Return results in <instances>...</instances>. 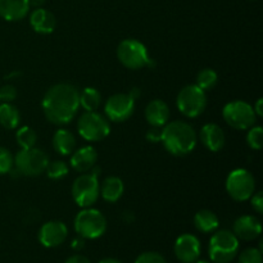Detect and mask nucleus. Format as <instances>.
Wrapping results in <instances>:
<instances>
[{
	"instance_id": "obj_1",
	"label": "nucleus",
	"mask_w": 263,
	"mask_h": 263,
	"mask_svg": "<svg viewBox=\"0 0 263 263\" xmlns=\"http://www.w3.org/2000/svg\"><path fill=\"white\" fill-rule=\"evenodd\" d=\"M80 108V92L71 84H57L46 91L43 110L48 121L54 125H67Z\"/></svg>"
},
{
	"instance_id": "obj_2",
	"label": "nucleus",
	"mask_w": 263,
	"mask_h": 263,
	"mask_svg": "<svg viewBox=\"0 0 263 263\" xmlns=\"http://www.w3.org/2000/svg\"><path fill=\"white\" fill-rule=\"evenodd\" d=\"M164 149L174 156H186L197 145V134L194 128L182 121H174L162 128V139Z\"/></svg>"
},
{
	"instance_id": "obj_3",
	"label": "nucleus",
	"mask_w": 263,
	"mask_h": 263,
	"mask_svg": "<svg viewBox=\"0 0 263 263\" xmlns=\"http://www.w3.org/2000/svg\"><path fill=\"white\" fill-rule=\"evenodd\" d=\"M239 251V239L233 231L220 230L211 238L208 254L215 263H230Z\"/></svg>"
},
{
	"instance_id": "obj_4",
	"label": "nucleus",
	"mask_w": 263,
	"mask_h": 263,
	"mask_svg": "<svg viewBox=\"0 0 263 263\" xmlns=\"http://www.w3.org/2000/svg\"><path fill=\"white\" fill-rule=\"evenodd\" d=\"M74 230L84 239H98L107 230V220L100 211L84 208L74 218Z\"/></svg>"
},
{
	"instance_id": "obj_5",
	"label": "nucleus",
	"mask_w": 263,
	"mask_h": 263,
	"mask_svg": "<svg viewBox=\"0 0 263 263\" xmlns=\"http://www.w3.org/2000/svg\"><path fill=\"white\" fill-rule=\"evenodd\" d=\"M48 163L49 158L45 152L35 146L21 149L14 157L15 170L23 176H39L45 172Z\"/></svg>"
},
{
	"instance_id": "obj_6",
	"label": "nucleus",
	"mask_w": 263,
	"mask_h": 263,
	"mask_svg": "<svg viewBox=\"0 0 263 263\" xmlns=\"http://www.w3.org/2000/svg\"><path fill=\"white\" fill-rule=\"evenodd\" d=\"M118 61L130 69H140L151 66V58L148 55L144 44L135 39H126L117 48Z\"/></svg>"
},
{
	"instance_id": "obj_7",
	"label": "nucleus",
	"mask_w": 263,
	"mask_h": 263,
	"mask_svg": "<svg viewBox=\"0 0 263 263\" xmlns=\"http://www.w3.org/2000/svg\"><path fill=\"white\" fill-rule=\"evenodd\" d=\"M223 120L235 130H248L256 123V113L253 107L243 100L228 103L222 110Z\"/></svg>"
},
{
	"instance_id": "obj_8",
	"label": "nucleus",
	"mask_w": 263,
	"mask_h": 263,
	"mask_svg": "<svg viewBox=\"0 0 263 263\" xmlns=\"http://www.w3.org/2000/svg\"><path fill=\"white\" fill-rule=\"evenodd\" d=\"M177 108L185 117L194 118L204 112L207 107L205 91L197 85H187L179 92L176 99Z\"/></svg>"
},
{
	"instance_id": "obj_9",
	"label": "nucleus",
	"mask_w": 263,
	"mask_h": 263,
	"mask_svg": "<svg viewBox=\"0 0 263 263\" xmlns=\"http://www.w3.org/2000/svg\"><path fill=\"white\" fill-rule=\"evenodd\" d=\"M77 128L80 135L87 141H100L110 133V126L107 118L95 110L82 113L77 122Z\"/></svg>"
},
{
	"instance_id": "obj_10",
	"label": "nucleus",
	"mask_w": 263,
	"mask_h": 263,
	"mask_svg": "<svg viewBox=\"0 0 263 263\" xmlns=\"http://www.w3.org/2000/svg\"><path fill=\"white\" fill-rule=\"evenodd\" d=\"M72 198L82 208L91 207L99 198V182L97 175L82 174L72 185Z\"/></svg>"
},
{
	"instance_id": "obj_11",
	"label": "nucleus",
	"mask_w": 263,
	"mask_h": 263,
	"mask_svg": "<svg viewBox=\"0 0 263 263\" xmlns=\"http://www.w3.org/2000/svg\"><path fill=\"white\" fill-rule=\"evenodd\" d=\"M256 180L253 175L243 168L234 170L226 179V190L236 202H244L253 195Z\"/></svg>"
},
{
	"instance_id": "obj_12",
	"label": "nucleus",
	"mask_w": 263,
	"mask_h": 263,
	"mask_svg": "<svg viewBox=\"0 0 263 263\" xmlns=\"http://www.w3.org/2000/svg\"><path fill=\"white\" fill-rule=\"evenodd\" d=\"M135 99L130 94H115L107 100L104 107L105 116L113 122H123L133 116Z\"/></svg>"
},
{
	"instance_id": "obj_13",
	"label": "nucleus",
	"mask_w": 263,
	"mask_h": 263,
	"mask_svg": "<svg viewBox=\"0 0 263 263\" xmlns=\"http://www.w3.org/2000/svg\"><path fill=\"white\" fill-rule=\"evenodd\" d=\"M68 229L61 221H49L41 226L39 231V240L46 248H55L66 241Z\"/></svg>"
},
{
	"instance_id": "obj_14",
	"label": "nucleus",
	"mask_w": 263,
	"mask_h": 263,
	"mask_svg": "<svg viewBox=\"0 0 263 263\" xmlns=\"http://www.w3.org/2000/svg\"><path fill=\"white\" fill-rule=\"evenodd\" d=\"M175 256L182 263H194L200 256V241L192 234L179 236L175 243Z\"/></svg>"
},
{
	"instance_id": "obj_15",
	"label": "nucleus",
	"mask_w": 263,
	"mask_h": 263,
	"mask_svg": "<svg viewBox=\"0 0 263 263\" xmlns=\"http://www.w3.org/2000/svg\"><path fill=\"white\" fill-rule=\"evenodd\" d=\"M234 235L241 240L251 241L258 238L262 233V225L254 216H241L234 222Z\"/></svg>"
},
{
	"instance_id": "obj_16",
	"label": "nucleus",
	"mask_w": 263,
	"mask_h": 263,
	"mask_svg": "<svg viewBox=\"0 0 263 263\" xmlns=\"http://www.w3.org/2000/svg\"><path fill=\"white\" fill-rule=\"evenodd\" d=\"M30 10L28 0H0V17L5 21H21Z\"/></svg>"
},
{
	"instance_id": "obj_17",
	"label": "nucleus",
	"mask_w": 263,
	"mask_h": 263,
	"mask_svg": "<svg viewBox=\"0 0 263 263\" xmlns=\"http://www.w3.org/2000/svg\"><path fill=\"white\" fill-rule=\"evenodd\" d=\"M200 140L211 152H218L225 145V134L216 123H207L200 130Z\"/></svg>"
},
{
	"instance_id": "obj_18",
	"label": "nucleus",
	"mask_w": 263,
	"mask_h": 263,
	"mask_svg": "<svg viewBox=\"0 0 263 263\" xmlns=\"http://www.w3.org/2000/svg\"><path fill=\"white\" fill-rule=\"evenodd\" d=\"M145 118L153 127H163L170 120V108L163 100L154 99L146 105Z\"/></svg>"
},
{
	"instance_id": "obj_19",
	"label": "nucleus",
	"mask_w": 263,
	"mask_h": 263,
	"mask_svg": "<svg viewBox=\"0 0 263 263\" xmlns=\"http://www.w3.org/2000/svg\"><path fill=\"white\" fill-rule=\"evenodd\" d=\"M98 161V153L92 146H84L74 152L71 157V166L74 171L85 174L94 168Z\"/></svg>"
},
{
	"instance_id": "obj_20",
	"label": "nucleus",
	"mask_w": 263,
	"mask_h": 263,
	"mask_svg": "<svg viewBox=\"0 0 263 263\" xmlns=\"http://www.w3.org/2000/svg\"><path fill=\"white\" fill-rule=\"evenodd\" d=\"M30 23L33 31L43 35H48L54 31L57 26V20L54 14L44 8H36L30 17Z\"/></svg>"
},
{
	"instance_id": "obj_21",
	"label": "nucleus",
	"mask_w": 263,
	"mask_h": 263,
	"mask_svg": "<svg viewBox=\"0 0 263 263\" xmlns=\"http://www.w3.org/2000/svg\"><path fill=\"white\" fill-rule=\"evenodd\" d=\"M123 190V182L120 177L110 176L103 181L102 186H99V194H102L103 199L107 200L109 203H115L122 197Z\"/></svg>"
},
{
	"instance_id": "obj_22",
	"label": "nucleus",
	"mask_w": 263,
	"mask_h": 263,
	"mask_svg": "<svg viewBox=\"0 0 263 263\" xmlns=\"http://www.w3.org/2000/svg\"><path fill=\"white\" fill-rule=\"evenodd\" d=\"M74 146H76V138L68 130L61 128L54 134L53 148L57 153L62 156H68L74 151Z\"/></svg>"
},
{
	"instance_id": "obj_23",
	"label": "nucleus",
	"mask_w": 263,
	"mask_h": 263,
	"mask_svg": "<svg viewBox=\"0 0 263 263\" xmlns=\"http://www.w3.org/2000/svg\"><path fill=\"white\" fill-rule=\"evenodd\" d=\"M194 226L200 233H213L218 228V217L210 210H202L194 216Z\"/></svg>"
},
{
	"instance_id": "obj_24",
	"label": "nucleus",
	"mask_w": 263,
	"mask_h": 263,
	"mask_svg": "<svg viewBox=\"0 0 263 263\" xmlns=\"http://www.w3.org/2000/svg\"><path fill=\"white\" fill-rule=\"evenodd\" d=\"M21 121L20 110L10 103L0 104V125L7 130H13Z\"/></svg>"
},
{
	"instance_id": "obj_25",
	"label": "nucleus",
	"mask_w": 263,
	"mask_h": 263,
	"mask_svg": "<svg viewBox=\"0 0 263 263\" xmlns=\"http://www.w3.org/2000/svg\"><path fill=\"white\" fill-rule=\"evenodd\" d=\"M99 91L94 87H86L80 92V107L84 108L86 112H94L100 105Z\"/></svg>"
},
{
	"instance_id": "obj_26",
	"label": "nucleus",
	"mask_w": 263,
	"mask_h": 263,
	"mask_svg": "<svg viewBox=\"0 0 263 263\" xmlns=\"http://www.w3.org/2000/svg\"><path fill=\"white\" fill-rule=\"evenodd\" d=\"M217 80L218 76L213 69L205 68L202 69V71L198 73L197 84L195 85H197L199 89H202L203 91H205V90H211L212 87H215L216 84H217Z\"/></svg>"
},
{
	"instance_id": "obj_27",
	"label": "nucleus",
	"mask_w": 263,
	"mask_h": 263,
	"mask_svg": "<svg viewBox=\"0 0 263 263\" xmlns=\"http://www.w3.org/2000/svg\"><path fill=\"white\" fill-rule=\"evenodd\" d=\"M15 138H17L18 144L22 149L26 148H32L35 146L36 140H37V135H36L35 130L31 127H22L17 131L15 134Z\"/></svg>"
},
{
	"instance_id": "obj_28",
	"label": "nucleus",
	"mask_w": 263,
	"mask_h": 263,
	"mask_svg": "<svg viewBox=\"0 0 263 263\" xmlns=\"http://www.w3.org/2000/svg\"><path fill=\"white\" fill-rule=\"evenodd\" d=\"M46 175L51 180H59L68 174V166L63 161H54L49 162L45 170Z\"/></svg>"
},
{
	"instance_id": "obj_29",
	"label": "nucleus",
	"mask_w": 263,
	"mask_h": 263,
	"mask_svg": "<svg viewBox=\"0 0 263 263\" xmlns=\"http://www.w3.org/2000/svg\"><path fill=\"white\" fill-rule=\"evenodd\" d=\"M247 141L252 149L259 151L263 145V128L261 126H252L247 135Z\"/></svg>"
},
{
	"instance_id": "obj_30",
	"label": "nucleus",
	"mask_w": 263,
	"mask_h": 263,
	"mask_svg": "<svg viewBox=\"0 0 263 263\" xmlns=\"http://www.w3.org/2000/svg\"><path fill=\"white\" fill-rule=\"evenodd\" d=\"M238 263H263L262 251L257 248H247L239 256Z\"/></svg>"
},
{
	"instance_id": "obj_31",
	"label": "nucleus",
	"mask_w": 263,
	"mask_h": 263,
	"mask_svg": "<svg viewBox=\"0 0 263 263\" xmlns=\"http://www.w3.org/2000/svg\"><path fill=\"white\" fill-rule=\"evenodd\" d=\"M14 166V157L8 149L0 146V175L9 174Z\"/></svg>"
},
{
	"instance_id": "obj_32",
	"label": "nucleus",
	"mask_w": 263,
	"mask_h": 263,
	"mask_svg": "<svg viewBox=\"0 0 263 263\" xmlns=\"http://www.w3.org/2000/svg\"><path fill=\"white\" fill-rule=\"evenodd\" d=\"M135 263H166V259L157 252H145L136 258Z\"/></svg>"
},
{
	"instance_id": "obj_33",
	"label": "nucleus",
	"mask_w": 263,
	"mask_h": 263,
	"mask_svg": "<svg viewBox=\"0 0 263 263\" xmlns=\"http://www.w3.org/2000/svg\"><path fill=\"white\" fill-rule=\"evenodd\" d=\"M17 98V89L13 85H4L0 87V100L5 103H10Z\"/></svg>"
},
{
	"instance_id": "obj_34",
	"label": "nucleus",
	"mask_w": 263,
	"mask_h": 263,
	"mask_svg": "<svg viewBox=\"0 0 263 263\" xmlns=\"http://www.w3.org/2000/svg\"><path fill=\"white\" fill-rule=\"evenodd\" d=\"M252 200H251V204L253 207V210L256 211L257 213L262 215L263 212V193L258 192L256 193L254 195H252Z\"/></svg>"
},
{
	"instance_id": "obj_35",
	"label": "nucleus",
	"mask_w": 263,
	"mask_h": 263,
	"mask_svg": "<svg viewBox=\"0 0 263 263\" xmlns=\"http://www.w3.org/2000/svg\"><path fill=\"white\" fill-rule=\"evenodd\" d=\"M162 139V127H153L146 131V140L151 143H158Z\"/></svg>"
},
{
	"instance_id": "obj_36",
	"label": "nucleus",
	"mask_w": 263,
	"mask_h": 263,
	"mask_svg": "<svg viewBox=\"0 0 263 263\" xmlns=\"http://www.w3.org/2000/svg\"><path fill=\"white\" fill-rule=\"evenodd\" d=\"M66 263H91L89 261V258H86L85 256H81V254H74V256L69 257L67 259Z\"/></svg>"
},
{
	"instance_id": "obj_37",
	"label": "nucleus",
	"mask_w": 263,
	"mask_h": 263,
	"mask_svg": "<svg viewBox=\"0 0 263 263\" xmlns=\"http://www.w3.org/2000/svg\"><path fill=\"white\" fill-rule=\"evenodd\" d=\"M71 247L72 249H74V251H80V249H82L85 247V239L81 238V236H80V238H76L73 241H72Z\"/></svg>"
},
{
	"instance_id": "obj_38",
	"label": "nucleus",
	"mask_w": 263,
	"mask_h": 263,
	"mask_svg": "<svg viewBox=\"0 0 263 263\" xmlns=\"http://www.w3.org/2000/svg\"><path fill=\"white\" fill-rule=\"evenodd\" d=\"M262 104H263V99H262V98H259V99L257 100V103L254 104V107H253L254 113H256V116H259V117H262V116H263Z\"/></svg>"
},
{
	"instance_id": "obj_39",
	"label": "nucleus",
	"mask_w": 263,
	"mask_h": 263,
	"mask_svg": "<svg viewBox=\"0 0 263 263\" xmlns=\"http://www.w3.org/2000/svg\"><path fill=\"white\" fill-rule=\"evenodd\" d=\"M28 2H30V5L32 4V5H35V7L40 8L41 5H43L44 3H45V0H28Z\"/></svg>"
},
{
	"instance_id": "obj_40",
	"label": "nucleus",
	"mask_w": 263,
	"mask_h": 263,
	"mask_svg": "<svg viewBox=\"0 0 263 263\" xmlns=\"http://www.w3.org/2000/svg\"><path fill=\"white\" fill-rule=\"evenodd\" d=\"M99 263H122V262L118 261V259H116V258H104V259H102Z\"/></svg>"
},
{
	"instance_id": "obj_41",
	"label": "nucleus",
	"mask_w": 263,
	"mask_h": 263,
	"mask_svg": "<svg viewBox=\"0 0 263 263\" xmlns=\"http://www.w3.org/2000/svg\"><path fill=\"white\" fill-rule=\"evenodd\" d=\"M194 263H211V262L204 261V259H197V261H195Z\"/></svg>"
}]
</instances>
